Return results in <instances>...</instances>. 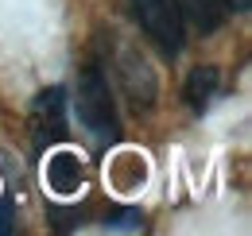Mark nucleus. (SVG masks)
Here are the masks:
<instances>
[{"mask_svg":"<svg viewBox=\"0 0 252 236\" xmlns=\"http://www.w3.org/2000/svg\"><path fill=\"white\" fill-rule=\"evenodd\" d=\"M74 113L82 120V128L101 140V144H113L121 136V120H117V101H113V89L109 78L97 62H86L82 78H78V97H74Z\"/></svg>","mask_w":252,"mask_h":236,"instance_id":"1","label":"nucleus"},{"mask_svg":"<svg viewBox=\"0 0 252 236\" xmlns=\"http://www.w3.org/2000/svg\"><path fill=\"white\" fill-rule=\"evenodd\" d=\"M136 24L144 28V35L156 43L163 55H179L183 51V8L179 0H132Z\"/></svg>","mask_w":252,"mask_h":236,"instance_id":"2","label":"nucleus"},{"mask_svg":"<svg viewBox=\"0 0 252 236\" xmlns=\"http://www.w3.org/2000/svg\"><path fill=\"white\" fill-rule=\"evenodd\" d=\"M113 74H117L121 89L128 93V101H132L136 109L148 113V109L156 105L159 82H156V70L148 66V59L140 55V47H132V43H117V51H113Z\"/></svg>","mask_w":252,"mask_h":236,"instance_id":"3","label":"nucleus"},{"mask_svg":"<svg viewBox=\"0 0 252 236\" xmlns=\"http://www.w3.org/2000/svg\"><path fill=\"white\" fill-rule=\"evenodd\" d=\"M86 182H90L86 159L74 148L47 151V159H43V186H47V194H55V198H78L86 190Z\"/></svg>","mask_w":252,"mask_h":236,"instance_id":"4","label":"nucleus"},{"mask_svg":"<svg viewBox=\"0 0 252 236\" xmlns=\"http://www.w3.org/2000/svg\"><path fill=\"white\" fill-rule=\"evenodd\" d=\"M32 136H35V148H51L66 136V89L63 86H51L35 97L32 105Z\"/></svg>","mask_w":252,"mask_h":236,"instance_id":"5","label":"nucleus"},{"mask_svg":"<svg viewBox=\"0 0 252 236\" xmlns=\"http://www.w3.org/2000/svg\"><path fill=\"white\" fill-rule=\"evenodd\" d=\"M218 86H221L218 66H198V70H190L183 97H187V105L194 109V113H202V109H210V105H214V97H218Z\"/></svg>","mask_w":252,"mask_h":236,"instance_id":"6","label":"nucleus"},{"mask_svg":"<svg viewBox=\"0 0 252 236\" xmlns=\"http://www.w3.org/2000/svg\"><path fill=\"white\" fill-rule=\"evenodd\" d=\"M183 20H194L202 31H218L225 20V0H179Z\"/></svg>","mask_w":252,"mask_h":236,"instance_id":"7","label":"nucleus"},{"mask_svg":"<svg viewBox=\"0 0 252 236\" xmlns=\"http://www.w3.org/2000/svg\"><path fill=\"white\" fill-rule=\"evenodd\" d=\"M12 233V206L8 202H0V236Z\"/></svg>","mask_w":252,"mask_h":236,"instance_id":"8","label":"nucleus"},{"mask_svg":"<svg viewBox=\"0 0 252 236\" xmlns=\"http://www.w3.org/2000/svg\"><path fill=\"white\" fill-rule=\"evenodd\" d=\"M229 4H233V8H241V12L249 8V0H229Z\"/></svg>","mask_w":252,"mask_h":236,"instance_id":"9","label":"nucleus"}]
</instances>
